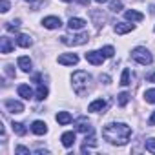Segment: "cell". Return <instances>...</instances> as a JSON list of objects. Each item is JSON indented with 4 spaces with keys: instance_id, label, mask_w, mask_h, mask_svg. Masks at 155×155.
<instances>
[{
    "instance_id": "obj_1",
    "label": "cell",
    "mask_w": 155,
    "mask_h": 155,
    "mask_svg": "<svg viewBox=\"0 0 155 155\" xmlns=\"http://www.w3.org/2000/svg\"><path fill=\"white\" fill-rule=\"evenodd\" d=\"M102 137L115 146H124L131 137V128L124 122H111L102 128Z\"/></svg>"
},
{
    "instance_id": "obj_2",
    "label": "cell",
    "mask_w": 155,
    "mask_h": 155,
    "mask_svg": "<svg viewBox=\"0 0 155 155\" xmlns=\"http://www.w3.org/2000/svg\"><path fill=\"white\" fill-rule=\"evenodd\" d=\"M71 82H73V90L77 95L84 97L90 90H91V84H93V79L91 75L86 73V71H75L71 75Z\"/></svg>"
},
{
    "instance_id": "obj_3",
    "label": "cell",
    "mask_w": 155,
    "mask_h": 155,
    "mask_svg": "<svg viewBox=\"0 0 155 155\" xmlns=\"http://www.w3.org/2000/svg\"><path fill=\"white\" fill-rule=\"evenodd\" d=\"M131 58H133L135 62L142 64V66H148V64H151V60H153L151 53H150L146 48H142V46H137V48L131 51Z\"/></svg>"
},
{
    "instance_id": "obj_4",
    "label": "cell",
    "mask_w": 155,
    "mask_h": 155,
    "mask_svg": "<svg viewBox=\"0 0 155 155\" xmlns=\"http://www.w3.org/2000/svg\"><path fill=\"white\" fill-rule=\"evenodd\" d=\"M90 40V37H88V33H81V35H73V37H62V42L66 44V46H82V44H86Z\"/></svg>"
},
{
    "instance_id": "obj_5",
    "label": "cell",
    "mask_w": 155,
    "mask_h": 155,
    "mask_svg": "<svg viewBox=\"0 0 155 155\" xmlns=\"http://www.w3.org/2000/svg\"><path fill=\"white\" fill-rule=\"evenodd\" d=\"M75 126H77V131H81V133H84V135H91L93 133V126H91V122L88 120V117H79L75 120Z\"/></svg>"
},
{
    "instance_id": "obj_6",
    "label": "cell",
    "mask_w": 155,
    "mask_h": 155,
    "mask_svg": "<svg viewBox=\"0 0 155 155\" xmlns=\"http://www.w3.org/2000/svg\"><path fill=\"white\" fill-rule=\"evenodd\" d=\"M84 58L90 62V64H93V66H101L102 62H104V55L101 53V51H88L86 55H84Z\"/></svg>"
},
{
    "instance_id": "obj_7",
    "label": "cell",
    "mask_w": 155,
    "mask_h": 155,
    "mask_svg": "<svg viewBox=\"0 0 155 155\" xmlns=\"http://www.w3.org/2000/svg\"><path fill=\"white\" fill-rule=\"evenodd\" d=\"M4 106H6V110H8L9 113H22V111H24V104L18 102V101H13V99H8V101L4 102Z\"/></svg>"
},
{
    "instance_id": "obj_8",
    "label": "cell",
    "mask_w": 155,
    "mask_h": 155,
    "mask_svg": "<svg viewBox=\"0 0 155 155\" xmlns=\"http://www.w3.org/2000/svg\"><path fill=\"white\" fill-rule=\"evenodd\" d=\"M77 62H79V57L75 53H64L58 57V64H62V66H75Z\"/></svg>"
},
{
    "instance_id": "obj_9",
    "label": "cell",
    "mask_w": 155,
    "mask_h": 155,
    "mask_svg": "<svg viewBox=\"0 0 155 155\" xmlns=\"http://www.w3.org/2000/svg\"><path fill=\"white\" fill-rule=\"evenodd\" d=\"M42 26L48 28V29H58V28L62 26V20H60L58 17H46V18L42 20Z\"/></svg>"
},
{
    "instance_id": "obj_10",
    "label": "cell",
    "mask_w": 155,
    "mask_h": 155,
    "mask_svg": "<svg viewBox=\"0 0 155 155\" xmlns=\"http://www.w3.org/2000/svg\"><path fill=\"white\" fill-rule=\"evenodd\" d=\"M31 131H33L35 135H44V133H48V126H46L44 120H35V122L31 124Z\"/></svg>"
},
{
    "instance_id": "obj_11",
    "label": "cell",
    "mask_w": 155,
    "mask_h": 155,
    "mask_svg": "<svg viewBox=\"0 0 155 155\" xmlns=\"http://www.w3.org/2000/svg\"><path fill=\"white\" fill-rule=\"evenodd\" d=\"M130 31H133V24L119 22V24L115 26V33H117V35H126V33H130Z\"/></svg>"
},
{
    "instance_id": "obj_12",
    "label": "cell",
    "mask_w": 155,
    "mask_h": 155,
    "mask_svg": "<svg viewBox=\"0 0 155 155\" xmlns=\"http://www.w3.org/2000/svg\"><path fill=\"white\" fill-rule=\"evenodd\" d=\"M17 64H18V68L22 69V71H31V66H33V62H31V58L29 57H18V60H17Z\"/></svg>"
},
{
    "instance_id": "obj_13",
    "label": "cell",
    "mask_w": 155,
    "mask_h": 155,
    "mask_svg": "<svg viewBox=\"0 0 155 155\" xmlns=\"http://www.w3.org/2000/svg\"><path fill=\"white\" fill-rule=\"evenodd\" d=\"M104 108H106V101H102V99H97V101H93V102L88 106V111L99 113V111H102Z\"/></svg>"
},
{
    "instance_id": "obj_14",
    "label": "cell",
    "mask_w": 155,
    "mask_h": 155,
    "mask_svg": "<svg viewBox=\"0 0 155 155\" xmlns=\"http://www.w3.org/2000/svg\"><path fill=\"white\" fill-rule=\"evenodd\" d=\"M0 42H2V46H0V51H2L4 55H8V53H11V51H13V48H15V44L11 42V38H8V37H4V38H0Z\"/></svg>"
},
{
    "instance_id": "obj_15",
    "label": "cell",
    "mask_w": 155,
    "mask_h": 155,
    "mask_svg": "<svg viewBox=\"0 0 155 155\" xmlns=\"http://www.w3.org/2000/svg\"><path fill=\"white\" fill-rule=\"evenodd\" d=\"M84 26H86V22H84L82 18H77V17H75V18L71 17L69 22H68V28H69L71 31H75V29H82Z\"/></svg>"
},
{
    "instance_id": "obj_16",
    "label": "cell",
    "mask_w": 155,
    "mask_h": 155,
    "mask_svg": "<svg viewBox=\"0 0 155 155\" xmlns=\"http://www.w3.org/2000/svg\"><path fill=\"white\" fill-rule=\"evenodd\" d=\"M17 91H18V95H20L22 99H26V101H29V99L33 97V91H31V88H29L28 84H20V86L17 88Z\"/></svg>"
},
{
    "instance_id": "obj_17",
    "label": "cell",
    "mask_w": 155,
    "mask_h": 155,
    "mask_svg": "<svg viewBox=\"0 0 155 155\" xmlns=\"http://www.w3.org/2000/svg\"><path fill=\"white\" fill-rule=\"evenodd\" d=\"M60 140H62V144H64L66 148H71V146L75 144V133H73V131H66V133H62Z\"/></svg>"
},
{
    "instance_id": "obj_18",
    "label": "cell",
    "mask_w": 155,
    "mask_h": 155,
    "mask_svg": "<svg viewBox=\"0 0 155 155\" xmlns=\"http://www.w3.org/2000/svg\"><path fill=\"white\" fill-rule=\"evenodd\" d=\"M124 17H126L128 20H131V22H140V20L144 18V15L139 13V11H135V9H128V11L124 13Z\"/></svg>"
},
{
    "instance_id": "obj_19",
    "label": "cell",
    "mask_w": 155,
    "mask_h": 155,
    "mask_svg": "<svg viewBox=\"0 0 155 155\" xmlns=\"http://www.w3.org/2000/svg\"><path fill=\"white\" fill-rule=\"evenodd\" d=\"M55 119H57V122H58V124H62V126H66V124H69V122L73 120V119H71V115H69L68 111H58Z\"/></svg>"
},
{
    "instance_id": "obj_20",
    "label": "cell",
    "mask_w": 155,
    "mask_h": 155,
    "mask_svg": "<svg viewBox=\"0 0 155 155\" xmlns=\"http://www.w3.org/2000/svg\"><path fill=\"white\" fill-rule=\"evenodd\" d=\"M17 44H18L20 48H29V46L33 44V40H31L29 35H18V37H17Z\"/></svg>"
},
{
    "instance_id": "obj_21",
    "label": "cell",
    "mask_w": 155,
    "mask_h": 155,
    "mask_svg": "<svg viewBox=\"0 0 155 155\" xmlns=\"http://www.w3.org/2000/svg\"><path fill=\"white\" fill-rule=\"evenodd\" d=\"M11 128H13V131H15L17 135H26V131H28V130H26V126H24L22 122H13V124H11Z\"/></svg>"
},
{
    "instance_id": "obj_22",
    "label": "cell",
    "mask_w": 155,
    "mask_h": 155,
    "mask_svg": "<svg viewBox=\"0 0 155 155\" xmlns=\"http://www.w3.org/2000/svg\"><path fill=\"white\" fill-rule=\"evenodd\" d=\"M46 97H48V88L42 86V84H38V88H37V99L38 101H44Z\"/></svg>"
},
{
    "instance_id": "obj_23",
    "label": "cell",
    "mask_w": 155,
    "mask_h": 155,
    "mask_svg": "<svg viewBox=\"0 0 155 155\" xmlns=\"http://www.w3.org/2000/svg\"><path fill=\"white\" fill-rule=\"evenodd\" d=\"M144 99H146V102H150V104H155V88H151V90H146V91H144Z\"/></svg>"
},
{
    "instance_id": "obj_24",
    "label": "cell",
    "mask_w": 155,
    "mask_h": 155,
    "mask_svg": "<svg viewBox=\"0 0 155 155\" xmlns=\"http://www.w3.org/2000/svg\"><path fill=\"white\" fill-rule=\"evenodd\" d=\"M128 101H130V95H128L126 91L119 93V99H117V102H119V106H120V108H124V106L128 104Z\"/></svg>"
},
{
    "instance_id": "obj_25",
    "label": "cell",
    "mask_w": 155,
    "mask_h": 155,
    "mask_svg": "<svg viewBox=\"0 0 155 155\" xmlns=\"http://www.w3.org/2000/svg\"><path fill=\"white\" fill-rule=\"evenodd\" d=\"M101 53H102L106 58H111V57L115 55V49H113V46H104V48L101 49Z\"/></svg>"
},
{
    "instance_id": "obj_26",
    "label": "cell",
    "mask_w": 155,
    "mask_h": 155,
    "mask_svg": "<svg viewBox=\"0 0 155 155\" xmlns=\"http://www.w3.org/2000/svg\"><path fill=\"white\" fill-rule=\"evenodd\" d=\"M110 9L115 11V13H119L122 9V2H120V0H110Z\"/></svg>"
},
{
    "instance_id": "obj_27",
    "label": "cell",
    "mask_w": 155,
    "mask_h": 155,
    "mask_svg": "<svg viewBox=\"0 0 155 155\" xmlns=\"http://www.w3.org/2000/svg\"><path fill=\"white\" fill-rule=\"evenodd\" d=\"M120 84L122 86H128L130 84V69H122V75H120Z\"/></svg>"
},
{
    "instance_id": "obj_28",
    "label": "cell",
    "mask_w": 155,
    "mask_h": 155,
    "mask_svg": "<svg viewBox=\"0 0 155 155\" xmlns=\"http://www.w3.org/2000/svg\"><path fill=\"white\" fill-rule=\"evenodd\" d=\"M144 146H146V150H148L150 153H155V139H153V137H151V139H146Z\"/></svg>"
},
{
    "instance_id": "obj_29",
    "label": "cell",
    "mask_w": 155,
    "mask_h": 155,
    "mask_svg": "<svg viewBox=\"0 0 155 155\" xmlns=\"http://www.w3.org/2000/svg\"><path fill=\"white\" fill-rule=\"evenodd\" d=\"M18 28H20V20H13V22H9V24L6 26L8 31H17Z\"/></svg>"
},
{
    "instance_id": "obj_30",
    "label": "cell",
    "mask_w": 155,
    "mask_h": 155,
    "mask_svg": "<svg viewBox=\"0 0 155 155\" xmlns=\"http://www.w3.org/2000/svg\"><path fill=\"white\" fill-rule=\"evenodd\" d=\"M0 8H2V9H0L2 13H8L9 11V2H8V0H2V2H0Z\"/></svg>"
},
{
    "instance_id": "obj_31",
    "label": "cell",
    "mask_w": 155,
    "mask_h": 155,
    "mask_svg": "<svg viewBox=\"0 0 155 155\" xmlns=\"http://www.w3.org/2000/svg\"><path fill=\"white\" fill-rule=\"evenodd\" d=\"M15 153H24V155H29V150L26 146H17L15 148Z\"/></svg>"
},
{
    "instance_id": "obj_32",
    "label": "cell",
    "mask_w": 155,
    "mask_h": 155,
    "mask_svg": "<svg viewBox=\"0 0 155 155\" xmlns=\"http://www.w3.org/2000/svg\"><path fill=\"white\" fill-rule=\"evenodd\" d=\"M148 124H150V126H153V124H155V111H153V113H151V117L148 119Z\"/></svg>"
},
{
    "instance_id": "obj_33",
    "label": "cell",
    "mask_w": 155,
    "mask_h": 155,
    "mask_svg": "<svg viewBox=\"0 0 155 155\" xmlns=\"http://www.w3.org/2000/svg\"><path fill=\"white\" fill-rule=\"evenodd\" d=\"M79 4H82V6H90V0H77Z\"/></svg>"
},
{
    "instance_id": "obj_34",
    "label": "cell",
    "mask_w": 155,
    "mask_h": 155,
    "mask_svg": "<svg viewBox=\"0 0 155 155\" xmlns=\"http://www.w3.org/2000/svg\"><path fill=\"white\" fill-rule=\"evenodd\" d=\"M148 81H150V82H155V73H151V75L148 77Z\"/></svg>"
},
{
    "instance_id": "obj_35",
    "label": "cell",
    "mask_w": 155,
    "mask_h": 155,
    "mask_svg": "<svg viewBox=\"0 0 155 155\" xmlns=\"http://www.w3.org/2000/svg\"><path fill=\"white\" fill-rule=\"evenodd\" d=\"M95 2H99V4H104V2H106V0H95Z\"/></svg>"
},
{
    "instance_id": "obj_36",
    "label": "cell",
    "mask_w": 155,
    "mask_h": 155,
    "mask_svg": "<svg viewBox=\"0 0 155 155\" xmlns=\"http://www.w3.org/2000/svg\"><path fill=\"white\" fill-rule=\"evenodd\" d=\"M28 2H35V0H28Z\"/></svg>"
},
{
    "instance_id": "obj_37",
    "label": "cell",
    "mask_w": 155,
    "mask_h": 155,
    "mask_svg": "<svg viewBox=\"0 0 155 155\" xmlns=\"http://www.w3.org/2000/svg\"><path fill=\"white\" fill-rule=\"evenodd\" d=\"M64 2H71V0H64Z\"/></svg>"
}]
</instances>
